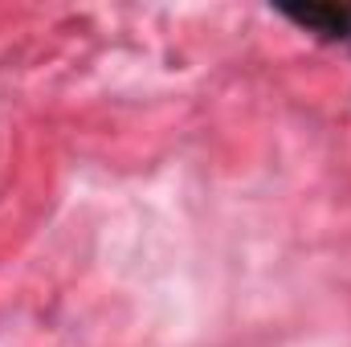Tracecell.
I'll return each mask as SVG.
<instances>
[{
  "label": "cell",
  "mask_w": 351,
  "mask_h": 347,
  "mask_svg": "<svg viewBox=\"0 0 351 347\" xmlns=\"http://www.w3.org/2000/svg\"><path fill=\"white\" fill-rule=\"evenodd\" d=\"M290 21H298L302 29L319 33V37H351V8L339 4H306V8H282Z\"/></svg>",
  "instance_id": "obj_1"
}]
</instances>
